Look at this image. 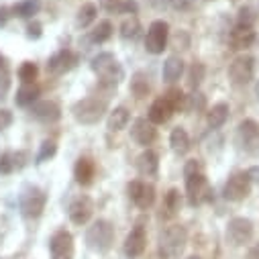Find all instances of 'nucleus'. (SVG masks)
Returning <instances> with one entry per match:
<instances>
[{
  "instance_id": "obj_1",
  "label": "nucleus",
  "mask_w": 259,
  "mask_h": 259,
  "mask_svg": "<svg viewBox=\"0 0 259 259\" xmlns=\"http://www.w3.org/2000/svg\"><path fill=\"white\" fill-rule=\"evenodd\" d=\"M188 243V233L182 225H171L159 233V243H157V253L161 259H174L178 257Z\"/></svg>"
},
{
  "instance_id": "obj_2",
  "label": "nucleus",
  "mask_w": 259,
  "mask_h": 259,
  "mask_svg": "<svg viewBox=\"0 0 259 259\" xmlns=\"http://www.w3.org/2000/svg\"><path fill=\"white\" fill-rule=\"evenodd\" d=\"M90 68L100 78L102 86H116L124 76L120 63L116 61V57L112 53H98L96 57H92Z\"/></svg>"
},
{
  "instance_id": "obj_3",
  "label": "nucleus",
  "mask_w": 259,
  "mask_h": 259,
  "mask_svg": "<svg viewBox=\"0 0 259 259\" xmlns=\"http://www.w3.org/2000/svg\"><path fill=\"white\" fill-rule=\"evenodd\" d=\"M108 112V102L98 96H88L72 106V114L82 124H96Z\"/></svg>"
},
{
  "instance_id": "obj_4",
  "label": "nucleus",
  "mask_w": 259,
  "mask_h": 259,
  "mask_svg": "<svg viewBox=\"0 0 259 259\" xmlns=\"http://www.w3.org/2000/svg\"><path fill=\"white\" fill-rule=\"evenodd\" d=\"M86 243L96 253L110 251V247L114 243V227L108 221L98 219L96 223H92V227H88V231H86Z\"/></svg>"
},
{
  "instance_id": "obj_5",
  "label": "nucleus",
  "mask_w": 259,
  "mask_h": 259,
  "mask_svg": "<svg viewBox=\"0 0 259 259\" xmlns=\"http://www.w3.org/2000/svg\"><path fill=\"white\" fill-rule=\"evenodd\" d=\"M47 204V194L37 186H27L19 198L21 214L25 219H39Z\"/></svg>"
},
{
  "instance_id": "obj_6",
  "label": "nucleus",
  "mask_w": 259,
  "mask_h": 259,
  "mask_svg": "<svg viewBox=\"0 0 259 259\" xmlns=\"http://www.w3.org/2000/svg\"><path fill=\"white\" fill-rule=\"evenodd\" d=\"M210 194H212V190L208 188V182H206L202 169L194 171V174H186V196H188L190 206H198L202 202H208Z\"/></svg>"
},
{
  "instance_id": "obj_7",
  "label": "nucleus",
  "mask_w": 259,
  "mask_h": 259,
  "mask_svg": "<svg viewBox=\"0 0 259 259\" xmlns=\"http://www.w3.org/2000/svg\"><path fill=\"white\" fill-rule=\"evenodd\" d=\"M255 76V59L251 55H239L231 61L229 66V78L235 86H245Z\"/></svg>"
},
{
  "instance_id": "obj_8",
  "label": "nucleus",
  "mask_w": 259,
  "mask_h": 259,
  "mask_svg": "<svg viewBox=\"0 0 259 259\" xmlns=\"http://www.w3.org/2000/svg\"><path fill=\"white\" fill-rule=\"evenodd\" d=\"M237 141L243 151L255 155L259 153V124L253 118H245L237 126Z\"/></svg>"
},
{
  "instance_id": "obj_9",
  "label": "nucleus",
  "mask_w": 259,
  "mask_h": 259,
  "mask_svg": "<svg viewBox=\"0 0 259 259\" xmlns=\"http://www.w3.org/2000/svg\"><path fill=\"white\" fill-rule=\"evenodd\" d=\"M167 39H169V25L165 21H153L147 29V37H145V49L153 55L163 53V49L167 47Z\"/></svg>"
},
{
  "instance_id": "obj_10",
  "label": "nucleus",
  "mask_w": 259,
  "mask_h": 259,
  "mask_svg": "<svg viewBox=\"0 0 259 259\" xmlns=\"http://www.w3.org/2000/svg\"><path fill=\"white\" fill-rule=\"evenodd\" d=\"M251 194V180L247 176V171H239V174H233L227 184H225V190H223V196L231 202H241L245 200Z\"/></svg>"
},
{
  "instance_id": "obj_11",
  "label": "nucleus",
  "mask_w": 259,
  "mask_h": 259,
  "mask_svg": "<svg viewBox=\"0 0 259 259\" xmlns=\"http://www.w3.org/2000/svg\"><path fill=\"white\" fill-rule=\"evenodd\" d=\"M49 253H51V259H74L76 247H74L72 233L66 229L53 233V237L49 239Z\"/></svg>"
},
{
  "instance_id": "obj_12",
  "label": "nucleus",
  "mask_w": 259,
  "mask_h": 259,
  "mask_svg": "<svg viewBox=\"0 0 259 259\" xmlns=\"http://www.w3.org/2000/svg\"><path fill=\"white\" fill-rule=\"evenodd\" d=\"M227 239L235 245V247H241V245H247L251 239H253V223L245 217H235L229 221L227 225Z\"/></svg>"
},
{
  "instance_id": "obj_13",
  "label": "nucleus",
  "mask_w": 259,
  "mask_h": 259,
  "mask_svg": "<svg viewBox=\"0 0 259 259\" xmlns=\"http://www.w3.org/2000/svg\"><path fill=\"white\" fill-rule=\"evenodd\" d=\"M145 247H147V231H145V225L143 223H137L131 229V233L126 235V239H124V245H122L124 255L128 259H137V257L143 255Z\"/></svg>"
},
{
  "instance_id": "obj_14",
  "label": "nucleus",
  "mask_w": 259,
  "mask_h": 259,
  "mask_svg": "<svg viewBox=\"0 0 259 259\" xmlns=\"http://www.w3.org/2000/svg\"><path fill=\"white\" fill-rule=\"evenodd\" d=\"M128 198H131L141 210H147L155 204V188L153 184H145V182H131L128 184Z\"/></svg>"
},
{
  "instance_id": "obj_15",
  "label": "nucleus",
  "mask_w": 259,
  "mask_h": 259,
  "mask_svg": "<svg viewBox=\"0 0 259 259\" xmlns=\"http://www.w3.org/2000/svg\"><path fill=\"white\" fill-rule=\"evenodd\" d=\"M76 61H78V55L72 53L70 49H61L57 53H53L47 61V72L51 76H61V74H66L70 72L74 66H76Z\"/></svg>"
},
{
  "instance_id": "obj_16",
  "label": "nucleus",
  "mask_w": 259,
  "mask_h": 259,
  "mask_svg": "<svg viewBox=\"0 0 259 259\" xmlns=\"http://www.w3.org/2000/svg\"><path fill=\"white\" fill-rule=\"evenodd\" d=\"M131 139L143 147L153 145V141L157 139V128L149 118H137L131 126Z\"/></svg>"
},
{
  "instance_id": "obj_17",
  "label": "nucleus",
  "mask_w": 259,
  "mask_h": 259,
  "mask_svg": "<svg viewBox=\"0 0 259 259\" xmlns=\"http://www.w3.org/2000/svg\"><path fill=\"white\" fill-rule=\"evenodd\" d=\"M70 221L74 225H86L92 219L94 212V202L88 196H78L72 204H70Z\"/></svg>"
},
{
  "instance_id": "obj_18",
  "label": "nucleus",
  "mask_w": 259,
  "mask_h": 259,
  "mask_svg": "<svg viewBox=\"0 0 259 259\" xmlns=\"http://www.w3.org/2000/svg\"><path fill=\"white\" fill-rule=\"evenodd\" d=\"M31 114L41 122H55L61 118V108L55 100H37L31 106Z\"/></svg>"
},
{
  "instance_id": "obj_19",
  "label": "nucleus",
  "mask_w": 259,
  "mask_h": 259,
  "mask_svg": "<svg viewBox=\"0 0 259 259\" xmlns=\"http://www.w3.org/2000/svg\"><path fill=\"white\" fill-rule=\"evenodd\" d=\"M255 41V31L253 27H245V25H237L231 35H229V43H231V49L235 51H245L253 45Z\"/></svg>"
},
{
  "instance_id": "obj_20",
  "label": "nucleus",
  "mask_w": 259,
  "mask_h": 259,
  "mask_svg": "<svg viewBox=\"0 0 259 259\" xmlns=\"http://www.w3.org/2000/svg\"><path fill=\"white\" fill-rule=\"evenodd\" d=\"M174 112H176V110H174V106L169 104V100H167L165 96H161V98H155V100L151 102L149 112H147V118H149L153 124H163V122H167V120L171 118Z\"/></svg>"
},
{
  "instance_id": "obj_21",
  "label": "nucleus",
  "mask_w": 259,
  "mask_h": 259,
  "mask_svg": "<svg viewBox=\"0 0 259 259\" xmlns=\"http://www.w3.org/2000/svg\"><path fill=\"white\" fill-rule=\"evenodd\" d=\"M94 174H96V165L90 157H80L76 161V167H74V178L80 186H90L92 180H94Z\"/></svg>"
},
{
  "instance_id": "obj_22",
  "label": "nucleus",
  "mask_w": 259,
  "mask_h": 259,
  "mask_svg": "<svg viewBox=\"0 0 259 259\" xmlns=\"http://www.w3.org/2000/svg\"><path fill=\"white\" fill-rule=\"evenodd\" d=\"M157 169H159V157H157V153L151 151V149H145L137 157V171L141 176H145V178H151V176L157 174Z\"/></svg>"
},
{
  "instance_id": "obj_23",
  "label": "nucleus",
  "mask_w": 259,
  "mask_h": 259,
  "mask_svg": "<svg viewBox=\"0 0 259 259\" xmlns=\"http://www.w3.org/2000/svg\"><path fill=\"white\" fill-rule=\"evenodd\" d=\"M180 206H182V196H180V190L171 188L167 194H165V198H163V204H161V212L159 217L169 221L174 219L178 212H180Z\"/></svg>"
},
{
  "instance_id": "obj_24",
  "label": "nucleus",
  "mask_w": 259,
  "mask_h": 259,
  "mask_svg": "<svg viewBox=\"0 0 259 259\" xmlns=\"http://www.w3.org/2000/svg\"><path fill=\"white\" fill-rule=\"evenodd\" d=\"M131 122V112H128L124 106H118L114 110H110L108 118H106V128L112 133L116 131H122V128H126V124Z\"/></svg>"
},
{
  "instance_id": "obj_25",
  "label": "nucleus",
  "mask_w": 259,
  "mask_h": 259,
  "mask_svg": "<svg viewBox=\"0 0 259 259\" xmlns=\"http://www.w3.org/2000/svg\"><path fill=\"white\" fill-rule=\"evenodd\" d=\"M182 74H184V61H182V57H178V55L167 57V59H165V63H163V70H161L163 80L171 84V82L180 80V78H182Z\"/></svg>"
},
{
  "instance_id": "obj_26",
  "label": "nucleus",
  "mask_w": 259,
  "mask_h": 259,
  "mask_svg": "<svg viewBox=\"0 0 259 259\" xmlns=\"http://www.w3.org/2000/svg\"><path fill=\"white\" fill-rule=\"evenodd\" d=\"M39 94H41L39 86H35V84H25L23 88L17 90L15 102H17V106H33V104L39 100Z\"/></svg>"
},
{
  "instance_id": "obj_27",
  "label": "nucleus",
  "mask_w": 259,
  "mask_h": 259,
  "mask_svg": "<svg viewBox=\"0 0 259 259\" xmlns=\"http://www.w3.org/2000/svg\"><path fill=\"white\" fill-rule=\"evenodd\" d=\"M169 145H171V149L176 151V153H180V155H184L188 149H190V135H188V131L184 126H176L174 131H171V135H169Z\"/></svg>"
},
{
  "instance_id": "obj_28",
  "label": "nucleus",
  "mask_w": 259,
  "mask_h": 259,
  "mask_svg": "<svg viewBox=\"0 0 259 259\" xmlns=\"http://www.w3.org/2000/svg\"><path fill=\"white\" fill-rule=\"evenodd\" d=\"M229 118V104L225 102H219L214 104L208 112H206V120H208V126L210 128H221Z\"/></svg>"
},
{
  "instance_id": "obj_29",
  "label": "nucleus",
  "mask_w": 259,
  "mask_h": 259,
  "mask_svg": "<svg viewBox=\"0 0 259 259\" xmlns=\"http://www.w3.org/2000/svg\"><path fill=\"white\" fill-rule=\"evenodd\" d=\"M39 9L41 7H39L37 0H23V3H19V5H15L11 9V15L19 17V19H31V17H35L39 13Z\"/></svg>"
},
{
  "instance_id": "obj_30",
  "label": "nucleus",
  "mask_w": 259,
  "mask_h": 259,
  "mask_svg": "<svg viewBox=\"0 0 259 259\" xmlns=\"http://www.w3.org/2000/svg\"><path fill=\"white\" fill-rule=\"evenodd\" d=\"M96 15H98L96 5L86 3V5H82V9H80L78 15H76V25H78L80 29H86V27H90V25L96 21Z\"/></svg>"
},
{
  "instance_id": "obj_31",
  "label": "nucleus",
  "mask_w": 259,
  "mask_h": 259,
  "mask_svg": "<svg viewBox=\"0 0 259 259\" xmlns=\"http://www.w3.org/2000/svg\"><path fill=\"white\" fill-rule=\"evenodd\" d=\"M139 31H141V23L135 15H128L126 19H122V23H120V37L122 39H126V41L135 39L139 35Z\"/></svg>"
},
{
  "instance_id": "obj_32",
  "label": "nucleus",
  "mask_w": 259,
  "mask_h": 259,
  "mask_svg": "<svg viewBox=\"0 0 259 259\" xmlns=\"http://www.w3.org/2000/svg\"><path fill=\"white\" fill-rule=\"evenodd\" d=\"M112 23L110 21H100L96 27H94V31L90 33V41L92 43H106L110 37H112Z\"/></svg>"
},
{
  "instance_id": "obj_33",
  "label": "nucleus",
  "mask_w": 259,
  "mask_h": 259,
  "mask_svg": "<svg viewBox=\"0 0 259 259\" xmlns=\"http://www.w3.org/2000/svg\"><path fill=\"white\" fill-rule=\"evenodd\" d=\"M204 76H206L204 63H200V61L192 63V68H190V72H188V86H190L192 90H198V86L202 84Z\"/></svg>"
},
{
  "instance_id": "obj_34",
  "label": "nucleus",
  "mask_w": 259,
  "mask_h": 259,
  "mask_svg": "<svg viewBox=\"0 0 259 259\" xmlns=\"http://www.w3.org/2000/svg\"><path fill=\"white\" fill-rule=\"evenodd\" d=\"M149 90H151V88H149L147 76H145V74H141V72H139V74H135V76H133V80H131V92L135 94V98H139V100H141V98H145V96L149 94Z\"/></svg>"
},
{
  "instance_id": "obj_35",
  "label": "nucleus",
  "mask_w": 259,
  "mask_h": 259,
  "mask_svg": "<svg viewBox=\"0 0 259 259\" xmlns=\"http://www.w3.org/2000/svg\"><path fill=\"white\" fill-rule=\"evenodd\" d=\"M55 153H57V143L51 141V139H45V141L41 143V147H39V153H37V157H35V163H45V161L51 159Z\"/></svg>"
},
{
  "instance_id": "obj_36",
  "label": "nucleus",
  "mask_w": 259,
  "mask_h": 259,
  "mask_svg": "<svg viewBox=\"0 0 259 259\" xmlns=\"http://www.w3.org/2000/svg\"><path fill=\"white\" fill-rule=\"evenodd\" d=\"M37 76H39V68L35 66L33 61H25L23 66L19 68V78H21L25 84H33V82L37 80Z\"/></svg>"
},
{
  "instance_id": "obj_37",
  "label": "nucleus",
  "mask_w": 259,
  "mask_h": 259,
  "mask_svg": "<svg viewBox=\"0 0 259 259\" xmlns=\"http://www.w3.org/2000/svg\"><path fill=\"white\" fill-rule=\"evenodd\" d=\"M253 23H255V11H253L249 5L241 7V9H239V15H237V25L253 27Z\"/></svg>"
},
{
  "instance_id": "obj_38",
  "label": "nucleus",
  "mask_w": 259,
  "mask_h": 259,
  "mask_svg": "<svg viewBox=\"0 0 259 259\" xmlns=\"http://www.w3.org/2000/svg\"><path fill=\"white\" fill-rule=\"evenodd\" d=\"M15 169H17V165H15V155H13V151H7V153L0 155V174L9 176V174H13Z\"/></svg>"
},
{
  "instance_id": "obj_39",
  "label": "nucleus",
  "mask_w": 259,
  "mask_h": 259,
  "mask_svg": "<svg viewBox=\"0 0 259 259\" xmlns=\"http://www.w3.org/2000/svg\"><path fill=\"white\" fill-rule=\"evenodd\" d=\"M165 98L169 100V104L174 106V110H182V108H184L186 96H184V92H182L180 88H171V90L167 92V96H165Z\"/></svg>"
},
{
  "instance_id": "obj_40",
  "label": "nucleus",
  "mask_w": 259,
  "mask_h": 259,
  "mask_svg": "<svg viewBox=\"0 0 259 259\" xmlns=\"http://www.w3.org/2000/svg\"><path fill=\"white\" fill-rule=\"evenodd\" d=\"M9 90H11V76L7 72H3V74H0V100L7 98Z\"/></svg>"
},
{
  "instance_id": "obj_41",
  "label": "nucleus",
  "mask_w": 259,
  "mask_h": 259,
  "mask_svg": "<svg viewBox=\"0 0 259 259\" xmlns=\"http://www.w3.org/2000/svg\"><path fill=\"white\" fill-rule=\"evenodd\" d=\"M118 13H122V15H137V3H135V0H122L120 7H118Z\"/></svg>"
},
{
  "instance_id": "obj_42",
  "label": "nucleus",
  "mask_w": 259,
  "mask_h": 259,
  "mask_svg": "<svg viewBox=\"0 0 259 259\" xmlns=\"http://www.w3.org/2000/svg\"><path fill=\"white\" fill-rule=\"evenodd\" d=\"M13 124V112L9 108H0V131H5Z\"/></svg>"
},
{
  "instance_id": "obj_43",
  "label": "nucleus",
  "mask_w": 259,
  "mask_h": 259,
  "mask_svg": "<svg viewBox=\"0 0 259 259\" xmlns=\"http://www.w3.org/2000/svg\"><path fill=\"white\" fill-rule=\"evenodd\" d=\"M43 35V25L39 21H33L29 27H27V37L29 39H39Z\"/></svg>"
},
{
  "instance_id": "obj_44",
  "label": "nucleus",
  "mask_w": 259,
  "mask_h": 259,
  "mask_svg": "<svg viewBox=\"0 0 259 259\" xmlns=\"http://www.w3.org/2000/svg\"><path fill=\"white\" fill-rule=\"evenodd\" d=\"M169 7L174 11H190L192 9V0H169Z\"/></svg>"
},
{
  "instance_id": "obj_45",
  "label": "nucleus",
  "mask_w": 259,
  "mask_h": 259,
  "mask_svg": "<svg viewBox=\"0 0 259 259\" xmlns=\"http://www.w3.org/2000/svg\"><path fill=\"white\" fill-rule=\"evenodd\" d=\"M120 3H122V0H100L102 9H104V11H108V13H112V11H118Z\"/></svg>"
},
{
  "instance_id": "obj_46",
  "label": "nucleus",
  "mask_w": 259,
  "mask_h": 259,
  "mask_svg": "<svg viewBox=\"0 0 259 259\" xmlns=\"http://www.w3.org/2000/svg\"><path fill=\"white\" fill-rule=\"evenodd\" d=\"M11 17H13V15H11V9H9V7H0V27L7 25Z\"/></svg>"
},
{
  "instance_id": "obj_47",
  "label": "nucleus",
  "mask_w": 259,
  "mask_h": 259,
  "mask_svg": "<svg viewBox=\"0 0 259 259\" xmlns=\"http://www.w3.org/2000/svg\"><path fill=\"white\" fill-rule=\"evenodd\" d=\"M247 176H249L251 182H259V167H251V169H247Z\"/></svg>"
},
{
  "instance_id": "obj_48",
  "label": "nucleus",
  "mask_w": 259,
  "mask_h": 259,
  "mask_svg": "<svg viewBox=\"0 0 259 259\" xmlns=\"http://www.w3.org/2000/svg\"><path fill=\"white\" fill-rule=\"evenodd\" d=\"M3 63H5V57H3V55H0V68H3Z\"/></svg>"
},
{
  "instance_id": "obj_49",
  "label": "nucleus",
  "mask_w": 259,
  "mask_h": 259,
  "mask_svg": "<svg viewBox=\"0 0 259 259\" xmlns=\"http://www.w3.org/2000/svg\"><path fill=\"white\" fill-rule=\"evenodd\" d=\"M188 259H202V257H198V255H192V257H188Z\"/></svg>"
},
{
  "instance_id": "obj_50",
  "label": "nucleus",
  "mask_w": 259,
  "mask_h": 259,
  "mask_svg": "<svg viewBox=\"0 0 259 259\" xmlns=\"http://www.w3.org/2000/svg\"><path fill=\"white\" fill-rule=\"evenodd\" d=\"M255 92H257V96H259V82H257V88H255Z\"/></svg>"
}]
</instances>
